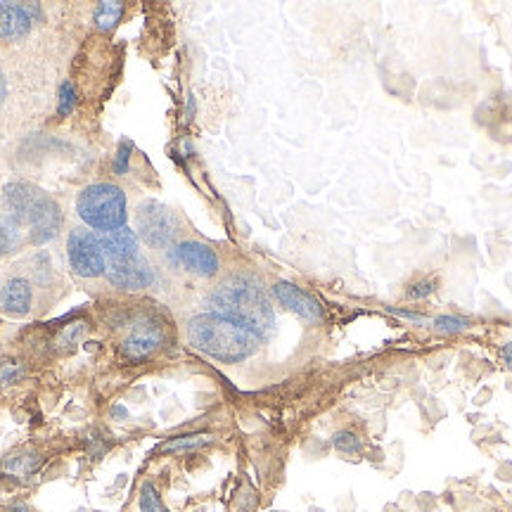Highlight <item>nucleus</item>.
<instances>
[{
    "mask_svg": "<svg viewBox=\"0 0 512 512\" xmlns=\"http://www.w3.org/2000/svg\"><path fill=\"white\" fill-rule=\"evenodd\" d=\"M29 245L27 233L10 214L0 211V256H15Z\"/></svg>",
    "mask_w": 512,
    "mask_h": 512,
    "instance_id": "nucleus-13",
    "label": "nucleus"
},
{
    "mask_svg": "<svg viewBox=\"0 0 512 512\" xmlns=\"http://www.w3.org/2000/svg\"><path fill=\"white\" fill-rule=\"evenodd\" d=\"M22 375H24V366H22V363L10 361V363H3V366H0V384H12V382H17Z\"/></svg>",
    "mask_w": 512,
    "mask_h": 512,
    "instance_id": "nucleus-22",
    "label": "nucleus"
},
{
    "mask_svg": "<svg viewBox=\"0 0 512 512\" xmlns=\"http://www.w3.org/2000/svg\"><path fill=\"white\" fill-rule=\"evenodd\" d=\"M41 19L43 10L38 3H0V38L22 41Z\"/></svg>",
    "mask_w": 512,
    "mask_h": 512,
    "instance_id": "nucleus-9",
    "label": "nucleus"
},
{
    "mask_svg": "<svg viewBox=\"0 0 512 512\" xmlns=\"http://www.w3.org/2000/svg\"><path fill=\"white\" fill-rule=\"evenodd\" d=\"M169 261L183 271H188L197 278H214L221 271V259L219 254L214 252L209 245H202V242L185 240L178 242L169 249Z\"/></svg>",
    "mask_w": 512,
    "mask_h": 512,
    "instance_id": "nucleus-8",
    "label": "nucleus"
},
{
    "mask_svg": "<svg viewBox=\"0 0 512 512\" xmlns=\"http://www.w3.org/2000/svg\"><path fill=\"white\" fill-rule=\"evenodd\" d=\"M214 441L211 434H183V437H174L169 441H164L162 446H159V453H190V451H197V448L207 446Z\"/></svg>",
    "mask_w": 512,
    "mask_h": 512,
    "instance_id": "nucleus-14",
    "label": "nucleus"
},
{
    "mask_svg": "<svg viewBox=\"0 0 512 512\" xmlns=\"http://www.w3.org/2000/svg\"><path fill=\"white\" fill-rule=\"evenodd\" d=\"M271 294L275 302L283 304L287 311L297 313L299 318L309 320V323H320L323 320V306L318 304V299H313L309 292H304L302 287L294 283H287V280H280L271 287Z\"/></svg>",
    "mask_w": 512,
    "mask_h": 512,
    "instance_id": "nucleus-11",
    "label": "nucleus"
},
{
    "mask_svg": "<svg viewBox=\"0 0 512 512\" xmlns=\"http://www.w3.org/2000/svg\"><path fill=\"white\" fill-rule=\"evenodd\" d=\"M394 313V316L399 318H408V320H415V323H427L425 316H420V313H411V311H399V309H389Z\"/></svg>",
    "mask_w": 512,
    "mask_h": 512,
    "instance_id": "nucleus-24",
    "label": "nucleus"
},
{
    "mask_svg": "<svg viewBox=\"0 0 512 512\" xmlns=\"http://www.w3.org/2000/svg\"><path fill=\"white\" fill-rule=\"evenodd\" d=\"M136 235L145 245L166 249L178 235V221L174 211L159 202H145L136 214Z\"/></svg>",
    "mask_w": 512,
    "mask_h": 512,
    "instance_id": "nucleus-6",
    "label": "nucleus"
},
{
    "mask_svg": "<svg viewBox=\"0 0 512 512\" xmlns=\"http://www.w3.org/2000/svg\"><path fill=\"white\" fill-rule=\"evenodd\" d=\"M140 512H169L152 484H143V489H140Z\"/></svg>",
    "mask_w": 512,
    "mask_h": 512,
    "instance_id": "nucleus-17",
    "label": "nucleus"
},
{
    "mask_svg": "<svg viewBox=\"0 0 512 512\" xmlns=\"http://www.w3.org/2000/svg\"><path fill=\"white\" fill-rule=\"evenodd\" d=\"M31 275H34V283L46 287L50 285V280H53V264H50V256L46 252L36 254L34 259H31Z\"/></svg>",
    "mask_w": 512,
    "mask_h": 512,
    "instance_id": "nucleus-16",
    "label": "nucleus"
},
{
    "mask_svg": "<svg viewBox=\"0 0 512 512\" xmlns=\"http://www.w3.org/2000/svg\"><path fill=\"white\" fill-rule=\"evenodd\" d=\"M503 361H505V366L512 368V342H508L503 347Z\"/></svg>",
    "mask_w": 512,
    "mask_h": 512,
    "instance_id": "nucleus-25",
    "label": "nucleus"
},
{
    "mask_svg": "<svg viewBox=\"0 0 512 512\" xmlns=\"http://www.w3.org/2000/svg\"><path fill=\"white\" fill-rule=\"evenodd\" d=\"M76 107V88L72 81H64L62 88H60V117H69V114L74 112Z\"/></svg>",
    "mask_w": 512,
    "mask_h": 512,
    "instance_id": "nucleus-20",
    "label": "nucleus"
},
{
    "mask_svg": "<svg viewBox=\"0 0 512 512\" xmlns=\"http://www.w3.org/2000/svg\"><path fill=\"white\" fill-rule=\"evenodd\" d=\"M124 15V3H100L98 8H95V27L102 29V31H110L117 27V22Z\"/></svg>",
    "mask_w": 512,
    "mask_h": 512,
    "instance_id": "nucleus-15",
    "label": "nucleus"
},
{
    "mask_svg": "<svg viewBox=\"0 0 512 512\" xmlns=\"http://www.w3.org/2000/svg\"><path fill=\"white\" fill-rule=\"evenodd\" d=\"M188 342L219 363H242L261 347V339L252 330L211 311L190 318Z\"/></svg>",
    "mask_w": 512,
    "mask_h": 512,
    "instance_id": "nucleus-3",
    "label": "nucleus"
},
{
    "mask_svg": "<svg viewBox=\"0 0 512 512\" xmlns=\"http://www.w3.org/2000/svg\"><path fill=\"white\" fill-rule=\"evenodd\" d=\"M105 275L114 287H121V290H131V292L152 287L157 280L155 268L150 266V261L145 259V254L140 256V259L126 261V264H107Z\"/></svg>",
    "mask_w": 512,
    "mask_h": 512,
    "instance_id": "nucleus-10",
    "label": "nucleus"
},
{
    "mask_svg": "<svg viewBox=\"0 0 512 512\" xmlns=\"http://www.w3.org/2000/svg\"><path fill=\"white\" fill-rule=\"evenodd\" d=\"M67 261L72 273L79 275V278H102L105 275V254H102L100 235L86 226H76L69 230Z\"/></svg>",
    "mask_w": 512,
    "mask_h": 512,
    "instance_id": "nucleus-5",
    "label": "nucleus"
},
{
    "mask_svg": "<svg viewBox=\"0 0 512 512\" xmlns=\"http://www.w3.org/2000/svg\"><path fill=\"white\" fill-rule=\"evenodd\" d=\"M434 292H437V280L430 278V280H422V283H418V285H413L411 290H408V297H411V299H425Z\"/></svg>",
    "mask_w": 512,
    "mask_h": 512,
    "instance_id": "nucleus-23",
    "label": "nucleus"
},
{
    "mask_svg": "<svg viewBox=\"0 0 512 512\" xmlns=\"http://www.w3.org/2000/svg\"><path fill=\"white\" fill-rule=\"evenodd\" d=\"M209 311L219 316L235 320L242 328L252 330L264 342L275 330V311L271 304V294L261 278L252 273L228 275L223 283L214 287L209 294Z\"/></svg>",
    "mask_w": 512,
    "mask_h": 512,
    "instance_id": "nucleus-1",
    "label": "nucleus"
},
{
    "mask_svg": "<svg viewBox=\"0 0 512 512\" xmlns=\"http://www.w3.org/2000/svg\"><path fill=\"white\" fill-rule=\"evenodd\" d=\"M131 152H133V143L131 140H121L119 143V150H117V157H114V171H117V176H124L128 171V162H131Z\"/></svg>",
    "mask_w": 512,
    "mask_h": 512,
    "instance_id": "nucleus-21",
    "label": "nucleus"
},
{
    "mask_svg": "<svg viewBox=\"0 0 512 512\" xmlns=\"http://www.w3.org/2000/svg\"><path fill=\"white\" fill-rule=\"evenodd\" d=\"M332 446H335L339 453H344V456H356V453L363 451L361 439H358L356 434L349 432V430L337 432L335 437H332Z\"/></svg>",
    "mask_w": 512,
    "mask_h": 512,
    "instance_id": "nucleus-18",
    "label": "nucleus"
},
{
    "mask_svg": "<svg viewBox=\"0 0 512 512\" xmlns=\"http://www.w3.org/2000/svg\"><path fill=\"white\" fill-rule=\"evenodd\" d=\"M432 325H434V330L441 332V335H458V332L467 330L470 320L460 318V316H439L432 320Z\"/></svg>",
    "mask_w": 512,
    "mask_h": 512,
    "instance_id": "nucleus-19",
    "label": "nucleus"
},
{
    "mask_svg": "<svg viewBox=\"0 0 512 512\" xmlns=\"http://www.w3.org/2000/svg\"><path fill=\"white\" fill-rule=\"evenodd\" d=\"M192 114H195V98H192V95H190V100H188V119H192Z\"/></svg>",
    "mask_w": 512,
    "mask_h": 512,
    "instance_id": "nucleus-27",
    "label": "nucleus"
},
{
    "mask_svg": "<svg viewBox=\"0 0 512 512\" xmlns=\"http://www.w3.org/2000/svg\"><path fill=\"white\" fill-rule=\"evenodd\" d=\"M79 219L93 233L105 235L124 228L128 221L126 192L114 183H93L79 192L76 200Z\"/></svg>",
    "mask_w": 512,
    "mask_h": 512,
    "instance_id": "nucleus-4",
    "label": "nucleus"
},
{
    "mask_svg": "<svg viewBox=\"0 0 512 512\" xmlns=\"http://www.w3.org/2000/svg\"><path fill=\"white\" fill-rule=\"evenodd\" d=\"M5 95H8V83H5L3 74H0V102L5 100Z\"/></svg>",
    "mask_w": 512,
    "mask_h": 512,
    "instance_id": "nucleus-26",
    "label": "nucleus"
},
{
    "mask_svg": "<svg viewBox=\"0 0 512 512\" xmlns=\"http://www.w3.org/2000/svg\"><path fill=\"white\" fill-rule=\"evenodd\" d=\"M164 342V325L162 320L155 316H140L136 323L131 325V330L126 332L124 342H121V356L126 361H145L155 351L162 347Z\"/></svg>",
    "mask_w": 512,
    "mask_h": 512,
    "instance_id": "nucleus-7",
    "label": "nucleus"
},
{
    "mask_svg": "<svg viewBox=\"0 0 512 512\" xmlns=\"http://www.w3.org/2000/svg\"><path fill=\"white\" fill-rule=\"evenodd\" d=\"M3 211L27 233L29 245H48L60 235L64 216L60 204L34 183L12 181L3 190Z\"/></svg>",
    "mask_w": 512,
    "mask_h": 512,
    "instance_id": "nucleus-2",
    "label": "nucleus"
},
{
    "mask_svg": "<svg viewBox=\"0 0 512 512\" xmlns=\"http://www.w3.org/2000/svg\"><path fill=\"white\" fill-rule=\"evenodd\" d=\"M34 306V285L29 278L12 275L0 287V309L12 318H24Z\"/></svg>",
    "mask_w": 512,
    "mask_h": 512,
    "instance_id": "nucleus-12",
    "label": "nucleus"
},
{
    "mask_svg": "<svg viewBox=\"0 0 512 512\" xmlns=\"http://www.w3.org/2000/svg\"><path fill=\"white\" fill-rule=\"evenodd\" d=\"M10 512H31V510L27 508V505H22V503H19V505H15V508H12Z\"/></svg>",
    "mask_w": 512,
    "mask_h": 512,
    "instance_id": "nucleus-28",
    "label": "nucleus"
}]
</instances>
